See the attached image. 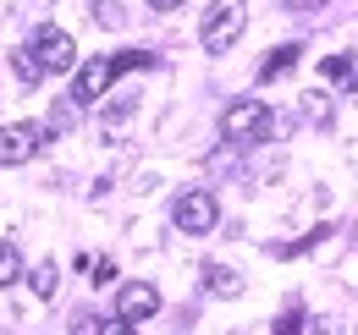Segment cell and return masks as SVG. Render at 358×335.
Segmentation results:
<instances>
[{
  "label": "cell",
  "mask_w": 358,
  "mask_h": 335,
  "mask_svg": "<svg viewBox=\"0 0 358 335\" xmlns=\"http://www.w3.org/2000/svg\"><path fill=\"white\" fill-rule=\"evenodd\" d=\"M138 66H149V50H127V55H94L78 66V83H72V99L78 105H99L105 99V88L116 83L122 72H138Z\"/></svg>",
  "instance_id": "obj_1"
},
{
  "label": "cell",
  "mask_w": 358,
  "mask_h": 335,
  "mask_svg": "<svg viewBox=\"0 0 358 335\" xmlns=\"http://www.w3.org/2000/svg\"><path fill=\"white\" fill-rule=\"evenodd\" d=\"M243 22H248V6H243V0H215V6L204 11V22H199V44H204L210 55H226L231 44L243 39Z\"/></svg>",
  "instance_id": "obj_2"
},
{
  "label": "cell",
  "mask_w": 358,
  "mask_h": 335,
  "mask_svg": "<svg viewBox=\"0 0 358 335\" xmlns=\"http://www.w3.org/2000/svg\"><path fill=\"white\" fill-rule=\"evenodd\" d=\"M275 116H270L265 99H237V105H226L221 110V137L226 143H265Z\"/></svg>",
  "instance_id": "obj_3"
},
{
  "label": "cell",
  "mask_w": 358,
  "mask_h": 335,
  "mask_svg": "<svg viewBox=\"0 0 358 335\" xmlns=\"http://www.w3.org/2000/svg\"><path fill=\"white\" fill-rule=\"evenodd\" d=\"M215 220H221V209H215V198H210L204 187L182 193L177 209H171V225H177L182 237H210V231H215Z\"/></svg>",
  "instance_id": "obj_4"
},
{
  "label": "cell",
  "mask_w": 358,
  "mask_h": 335,
  "mask_svg": "<svg viewBox=\"0 0 358 335\" xmlns=\"http://www.w3.org/2000/svg\"><path fill=\"white\" fill-rule=\"evenodd\" d=\"M50 126H34V121H6L0 126V165H28L39 149H45Z\"/></svg>",
  "instance_id": "obj_5"
},
{
  "label": "cell",
  "mask_w": 358,
  "mask_h": 335,
  "mask_svg": "<svg viewBox=\"0 0 358 335\" xmlns=\"http://www.w3.org/2000/svg\"><path fill=\"white\" fill-rule=\"evenodd\" d=\"M28 50L39 55V66H45V72H72V66H78V44H72V34H66V28H55V22H50V28H39Z\"/></svg>",
  "instance_id": "obj_6"
},
{
  "label": "cell",
  "mask_w": 358,
  "mask_h": 335,
  "mask_svg": "<svg viewBox=\"0 0 358 335\" xmlns=\"http://www.w3.org/2000/svg\"><path fill=\"white\" fill-rule=\"evenodd\" d=\"M116 313H122L127 325H143V319L160 313V292H155L149 281H127V286L116 292Z\"/></svg>",
  "instance_id": "obj_7"
},
{
  "label": "cell",
  "mask_w": 358,
  "mask_h": 335,
  "mask_svg": "<svg viewBox=\"0 0 358 335\" xmlns=\"http://www.w3.org/2000/svg\"><path fill=\"white\" fill-rule=\"evenodd\" d=\"M204 286H210L215 297H237L243 292V275H231L226 264H204Z\"/></svg>",
  "instance_id": "obj_8"
},
{
  "label": "cell",
  "mask_w": 358,
  "mask_h": 335,
  "mask_svg": "<svg viewBox=\"0 0 358 335\" xmlns=\"http://www.w3.org/2000/svg\"><path fill=\"white\" fill-rule=\"evenodd\" d=\"M320 77H325V83H348V88H358V66L348 61V55H325V61H320Z\"/></svg>",
  "instance_id": "obj_9"
},
{
  "label": "cell",
  "mask_w": 358,
  "mask_h": 335,
  "mask_svg": "<svg viewBox=\"0 0 358 335\" xmlns=\"http://www.w3.org/2000/svg\"><path fill=\"white\" fill-rule=\"evenodd\" d=\"M11 72H17V83H22V88H34L39 77H45V66H39L34 50H11Z\"/></svg>",
  "instance_id": "obj_10"
},
{
  "label": "cell",
  "mask_w": 358,
  "mask_h": 335,
  "mask_svg": "<svg viewBox=\"0 0 358 335\" xmlns=\"http://www.w3.org/2000/svg\"><path fill=\"white\" fill-rule=\"evenodd\" d=\"M28 286L39 297H55V286H61V269H55V258H45V264H34V275H28Z\"/></svg>",
  "instance_id": "obj_11"
},
{
  "label": "cell",
  "mask_w": 358,
  "mask_h": 335,
  "mask_svg": "<svg viewBox=\"0 0 358 335\" xmlns=\"http://www.w3.org/2000/svg\"><path fill=\"white\" fill-rule=\"evenodd\" d=\"M22 281V253L17 242H0V286H17Z\"/></svg>",
  "instance_id": "obj_12"
},
{
  "label": "cell",
  "mask_w": 358,
  "mask_h": 335,
  "mask_svg": "<svg viewBox=\"0 0 358 335\" xmlns=\"http://www.w3.org/2000/svg\"><path fill=\"white\" fill-rule=\"evenodd\" d=\"M292 66H298V44H281V50H275V55H270L265 66H259V77H281V72H292Z\"/></svg>",
  "instance_id": "obj_13"
},
{
  "label": "cell",
  "mask_w": 358,
  "mask_h": 335,
  "mask_svg": "<svg viewBox=\"0 0 358 335\" xmlns=\"http://www.w3.org/2000/svg\"><path fill=\"white\" fill-rule=\"evenodd\" d=\"M303 110H309L314 126H331V121H336V105H331L325 94H303Z\"/></svg>",
  "instance_id": "obj_14"
},
{
  "label": "cell",
  "mask_w": 358,
  "mask_h": 335,
  "mask_svg": "<svg viewBox=\"0 0 358 335\" xmlns=\"http://www.w3.org/2000/svg\"><path fill=\"white\" fill-rule=\"evenodd\" d=\"M89 281H94V286H110V281H116V264H110V258H94V264H89Z\"/></svg>",
  "instance_id": "obj_15"
},
{
  "label": "cell",
  "mask_w": 358,
  "mask_h": 335,
  "mask_svg": "<svg viewBox=\"0 0 358 335\" xmlns=\"http://www.w3.org/2000/svg\"><path fill=\"white\" fill-rule=\"evenodd\" d=\"M94 22H116V0H94Z\"/></svg>",
  "instance_id": "obj_16"
},
{
  "label": "cell",
  "mask_w": 358,
  "mask_h": 335,
  "mask_svg": "<svg viewBox=\"0 0 358 335\" xmlns=\"http://www.w3.org/2000/svg\"><path fill=\"white\" fill-rule=\"evenodd\" d=\"M149 6H155V11H171V6H182V0H149Z\"/></svg>",
  "instance_id": "obj_17"
},
{
  "label": "cell",
  "mask_w": 358,
  "mask_h": 335,
  "mask_svg": "<svg viewBox=\"0 0 358 335\" xmlns=\"http://www.w3.org/2000/svg\"><path fill=\"white\" fill-rule=\"evenodd\" d=\"M292 6H298V11H309V6H320V0H292Z\"/></svg>",
  "instance_id": "obj_18"
}]
</instances>
